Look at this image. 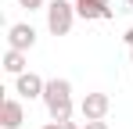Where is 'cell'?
<instances>
[{
    "label": "cell",
    "instance_id": "obj_10",
    "mask_svg": "<svg viewBox=\"0 0 133 129\" xmlns=\"http://www.w3.org/2000/svg\"><path fill=\"white\" fill-rule=\"evenodd\" d=\"M83 129H108V122H104V118H97V122H87Z\"/></svg>",
    "mask_w": 133,
    "mask_h": 129
},
{
    "label": "cell",
    "instance_id": "obj_13",
    "mask_svg": "<svg viewBox=\"0 0 133 129\" xmlns=\"http://www.w3.org/2000/svg\"><path fill=\"white\" fill-rule=\"evenodd\" d=\"M43 129H61V122H47V126Z\"/></svg>",
    "mask_w": 133,
    "mask_h": 129
},
{
    "label": "cell",
    "instance_id": "obj_16",
    "mask_svg": "<svg viewBox=\"0 0 133 129\" xmlns=\"http://www.w3.org/2000/svg\"><path fill=\"white\" fill-rule=\"evenodd\" d=\"M130 11H133V0H130Z\"/></svg>",
    "mask_w": 133,
    "mask_h": 129
},
{
    "label": "cell",
    "instance_id": "obj_3",
    "mask_svg": "<svg viewBox=\"0 0 133 129\" xmlns=\"http://www.w3.org/2000/svg\"><path fill=\"white\" fill-rule=\"evenodd\" d=\"M79 111H83V118H87V122L108 118V111H111V97H108V93H101V90H94V93H87V97L79 101Z\"/></svg>",
    "mask_w": 133,
    "mask_h": 129
},
{
    "label": "cell",
    "instance_id": "obj_15",
    "mask_svg": "<svg viewBox=\"0 0 133 129\" xmlns=\"http://www.w3.org/2000/svg\"><path fill=\"white\" fill-rule=\"evenodd\" d=\"M130 64H133V50H130Z\"/></svg>",
    "mask_w": 133,
    "mask_h": 129
},
{
    "label": "cell",
    "instance_id": "obj_8",
    "mask_svg": "<svg viewBox=\"0 0 133 129\" xmlns=\"http://www.w3.org/2000/svg\"><path fill=\"white\" fill-rule=\"evenodd\" d=\"M4 72L22 75L25 72V50H11V47H7V54H4Z\"/></svg>",
    "mask_w": 133,
    "mask_h": 129
},
{
    "label": "cell",
    "instance_id": "obj_12",
    "mask_svg": "<svg viewBox=\"0 0 133 129\" xmlns=\"http://www.w3.org/2000/svg\"><path fill=\"white\" fill-rule=\"evenodd\" d=\"M61 129H83V126H76V122H61Z\"/></svg>",
    "mask_w": 133,
    "mask_h": 129
},
{
    "label": "cell",
    "instance_id": "obj_11",
    "mask_svg": "<svg viewBox=\"0 0 133 129\" xmlns=\"http://www.w3.org/2000/svg\"><path fill=\"white\" fill-rule=\"evenodd\" d=\"M122 40H126V47H130V50H133V25H130V29H126V32H122Z\"/></svg>",
    "mask_w": 133,
    "mask_h": 129
},
{
    "label": "cell",
    "instance_id": "obj_2",
    "mask_svg": "<svg viewBox=\"0 0 133 129\" xmlns=\"http://www.w3.org/2000/svg\"><path fill=\"white\" fill-rule=\"evenodd\" d=\"M76 18H79L76 15V0H50L47 4V29L54 36H68Z\"/></svg>",
    "mask_w": 133,
    "mask_h": 129
},
{
    "label": "cell",
    "instance_id": "obj_17",
    "mask_svg": "<svg viewBox=\"0 0 133 129\" xmlns=\"http://www.w3.org/2000/svg\"><path fill=\"white\" fill-rule=\"evenodd\" d=\"M76 4H79V0H76Z\"/></svg>",
    "mask_w": 133,
    "mask_h": 129
},
{
    "label": "cell",
    "instance_id": "obj_1",
    "mask_svg": "<svg viewBox=\"0 0 133 129\" xmlns=\"http://www.w3.org/2000/svg\"><path fill=\"white\" fill-rule=\"evenodd\" d=\"M43 104L50 122H72V83L68 79H47Z\"/></svg>",
    "mask_w": 133,
    "mask_h": 129
},
{
    "label": "cell",
    "instance_id": "obj_7",
    "mask_svg": "<svg viewBox=\"0 0 133 129\" xmlns=\"http://www.w3.org/2000/svg\"><path fill=\"white\" fill-rule=\"evenodd\" d=\"M76 15L79 18H111V7L101 0H79L76 4Z\"/></svg>",
    "mask_w": 133,
    "mask_h": 129
},
{
    "label": "cell",
    "instance_id": "obj_4",
    "mask_svg": "<svg viewBox=\"0 0 133 129\" xmlns=\"http://www.w3.org/2000/svg\"><path fill=\"white\" fill-rule=\"evenodd\" d=\"M7 47H11V50H32V47H36V29H32L29 22L7 25Z\"/></svg>",
    "mask_w": 133,
    "mask_h": 129
},
{
    "label": "cell",
    "instance_id": "obj_9",
    "mask_svg": "<svg viewBox=\"0 0 133 129\" xmlns=\"http://www.w3.org/2000/svg\"><path fill=\"white\" fill-rule=\"evenodd\" d=\"M18 7H25V11H47V0H18Z\"/></svg>",
    "mask_w": 133,
    "mask_h": 129
},
{
    "label": "cell",
    "instance_id": "obj_6",
    "mask_svg": "<svg viewBox=\"0 0 133 129\" xmlns=\"http://www.w3.org/2000/svg\"><path fill=\"white\" fill-rule=\"evenodd\" d=\"M22 122H25L22 101H18V97H7L4 108H0V126H4V129H22Z\"/></svg>",
    "mask_w": 133,
    "mask_h": 129
},
{
    "label": "cell",
    "instance_id": "obj_14",
    "mask_svg": "<svg viewBox=\"0 0 133 129\" xmlns=\"http://www.w3.org/2000/svg\"><path fill=\"white\" fill-rule=\"evenodd\" d=\"M101 4H108V7H111V0H101Z\"/></svg>",
    "mask_w": 133,
    "mask_h": 129
},
{
    "label": "cell",
    "instance_id": "obj_5",
    "mask_svg": "<svg viewBox=\"0 0 133 129\" xmlns=\"http://www.w3.org/2000/svg\"><path fill=\"white\" fill-rule=\"evenodd\" d=\"M47 90V79H40L36 72H22V75H15V93L22 97V101H36V97H43Z\"/></svg>",
    "mask_w": 133,
    "mask_h": 129
}]
</instances>
